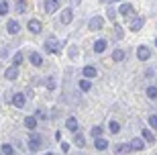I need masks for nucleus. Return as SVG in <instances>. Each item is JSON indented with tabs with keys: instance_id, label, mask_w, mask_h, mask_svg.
I'll return each instance as SVG.
<instances>
[{
	"instance_id": "6ab92c4d",
	"label": "nucleus",
	"mask_w": 157,
	"mask_h": 155,
	"mask_svg": "<svg viewBox=\"0 0 157 155\" xmlns=\"http://www.w3.org/2000/svg\"><path fill=\"white\" fill-rule=\"evenodd\" d=\"M59 18H61V23H63V25H70L71 18H74V12H71V8H65V10L61 12V17H59Z\"/></svg>"
},
{
	"instance_id": "f8f14e48",
	"label": "nucleus",
	"mask_w": 157,
	"mask_h": 155,
	"mask_svg": "<svg viewBox=\"0 0 157 155\" xmlns=\"http://www.w3.org/2000/svg\"><path fill=\"white\" fill-rule=\"evenodd\" d=\"M131 149H133V151H143V149H145V141H143L141 137L131 139Z\"/></svg>"
},
{
	"instance_id": "4be33fe9",
	"label": "nucleus",
	"mask_w": 157,
	"mask_h": 155,
	"mask_svg": "<svg viewBox=\"0 0 157 155\" xmlns=\"http://www.w3.org/2000/svg\"><path fill=\"white\" fill-rule=\"evenodd\" d=\"M122 59H124V51H122V49H114V51H112V61H122Z\"/></svg>"
},
{
	"instance_id": "393cba45",
	"label": "nucleus",
	"mask_w": 157,
	"mask_h": 155,
	"mask_svg": "<svg viewBox=\"0 0 157 155\" xmlns=\"http://www.w3.org/2000/svg\"><path fill=\"white\" fill-rule=\"evenodd\" d=\"M17 12L18 14H25L27 12V0H17Z\"/></svg>"
},
{
	"instance_id": "aec40b11",
	"label": "nucleus",
	"mask_w": 157,
	"mask_h": 155,
	"mask_svg": "<svg viewBox=\"0 0 157 155\" xmlns=\"http://www.w3.org/2000/svg\"><path fill=\"white\" fill-rule=\"evenodd\" d=\"M78 86H80L82 92H90V90H92V82H90V80H84V78H82V80L78 82Z\"/></svg>"
},
{
	"instance_id": "39448f33",
	"label": "nucleus",
	"mask_w": 157,
	"mask_h": 155,
	"mask_svg": "<svg viewBox=\"0 0 157 155\" xmlns=\"http://www.w3.org/2000/svg\"><path fill=\"white\" fill-rule=\"evenodd\" d=\"M128 23H131V31H133V33H139V31L143 29V25H145V18L143 17H135V18H131Z\"/></svg>"
},
{
	"instance_id": "20e7f679",
	"label": "nucleus",
	"mask_w": 157,
	"mask_h": 155,
	"mask_svg": "<svg viewBox=\"0 0 157 155\" xmlns=\"http://www.w3.org/2000/svg\"><path fill=\"white\" fill-rule=\"evenodd\" d=\"M96 76H98V69L94 68V65H86V68L82 69V78L84 80H94Z\"/></svg>"
},
{
	"instance_id": "cd10ccee",
	"label": "nucleus",
	"mask_w": 157,
	"mask_h": 155,
	"mask_svg": "<svg viewBox=\"0 0 157 155\" xmlns=\"http://www.w3.org/2000/svg\"><path fill=\"white\" fill-rule=\"evenodd\" d=\"M117 14H118V8H114V6H108V8H106V17L110 18V21H114Z\"/></svg>"
},
{
	"instance_id": "9b49d317",
	"label": "nucleus",
	"mask_w": 157,
	"mask_h": 155,
	"mask_svg": "<svg viewBox=\"0 0 157 155\" xmlns=\"http://www.w3.org/2000/svg\"><path fill=\"white\" fill-rule=\"evenodd\" d=\"M6 31L10 35H17L18 31H21V25H18V21H14V18H10L8 23H6Z\"/></svg>"
},
{
	"instance_id": "ea45409f",
	"label": "nucleus",
	"mask_w": 157,
	"mask_h": 155,
	"mask_svg": "<svg viewBox=\"0 0 157 155\" xmlns=\"http://www.w3.org/2000/svg\"><path fill=\"white\" fill-rule=\"evenodd\" d=\"M155 45H157V39H155Z\"/></svg>"
},
{
	"instance_id": "ddd939ff",
	"label": "nucleus",
	"mask_w": 157,
	"mask_h": 155,
	"mask_svg": "<svg viewBox=\"0 0 157 155\" xmlns=\"http://www.w3.org/2000/svg\"><path fill=\"white\" fill-rule=\"evenodd\" d=\"M94 147H96V151H106L108 149V141L104 137H98V139H94Z\"/></svg>"
},
{
	"instance_id": "423d86ee",
	"label": "nucleus",
	"mask_w": 157,
	"mask_h": 155,
	"mask_svg": "<svg viewBox=\"0 0 157 155\" xmlns=\"http://www.w3.org/2000/svg\"><path fill=\"white\" fill-rule=\"evenodd\" d=\"M45 51H49V53H57L59 51V43H57L55 37H49V39L45 41Z\"/></svg>"
},
{
	"instance_id": "5701e85b",
	"label": "nucleus",
	"mask_w": 157,
	"mask_h": 155,
	"mask_svg": "<svg viewBox=\"0 0 157 155\" xmlns=\"http://www.w3.org/2000/svg\"><path fill=\"white\" fill-rule=\"evenodd\" d=\"M108 131H110L112 135H118V133H121V125H118L117 121H110L108 122Z\"/></svg>"
},
{
	"instance_id": "bb28decb",
	"label": "nucleus",
	"mask_w": 157,
	"mask_h": 155,
	"mask_svg": "<svg viewBox=\"0 0 157 155\" xmlns=\"http://www.w3.org/2000/svg\"><path fill=\"white\" fill-rule=\"evenodd\" d=\"M0 151H2V155H14V149H12V145H8V143H2Z\"/></svg>"
},
{
	"instance_id": "a211bd4d",
	"label": "nucleus",
	"mask_w": 157,
	"mask_h": 155,
	"mask_svg": "<svg viewBox=\"0 0 157 155\" xmlns=\"http://www.w3.org/2000/svg\"><path fill=\"white\" fill-rule=\"evenodd\" d=\"M65 129L71 131V133H78V118L76 116H70V118L65 121Z\"/></svg>"
},
{
	"instance_id": "6e6552de",
	"label": "nucleus",
	"mask_w": 157,
	"mask_h": 155,
	"mask_svg": "<svg viewBox=\"0 0 157 155\" xmlns=\"http://www.w3.org/2000/svg\"><path fill=\"white\" fill-rule=\"evenodd\" d=\"M27 27H29V31H31L33 35H39L41 31H43V25H41V21H37V18H31Z\"/></svg>"
},
{
	"instance_id": "4468645a",
	"label": "nucleus",
	"mask_w": 157,
	"mask_h": 155,
	"mask_svg": "<svg viewBox=\"0 0 157 155\" xmlns=\"http://www.w3.org/2000/svg\"><path fill=\"white\" fill-rule=\"evenodd\" d=\"M25 102H27V100H25V94L17 92L14 96H12V104H14L17 108H25Z\"/></svg>"
},
{
	"instance_id": "f704fd0d",
	"label": "nucleus",
	"mask_w": 157,
	"mask_h": 155,
	"mask_svg": "<svg viewBox=\"0 0 157 155\" xmlns=\"http://www.w3.org/2000/svg\"><path fill=\"white\" fill-rule=\"evenodd\" d=\"M45 86H47V88H49V90H53V88H55V82H53V80H51V78H49V80H47V82H45Z\"/></svg>"
},
{
	"instance_id": "c756f323",
	"label": "nucleus",
	"mask_w": 157,
	"mask_h": 155,
	"mask_svg": "<svg viewBox=\"0 0 157 155\" xmlns=\"http://www.w3.org/2000/svg\"><path fill=\"white\" fill-rule=\"evenodd\" d=\"M131 143H122V145H118L117 147V153H131Z\"/></svg>"
},
{
	"instance_id": "dca6fc26",
	"label": "nucleus",
	"mask_w": 157,
	"mask_h": 155,
	"mask_svg": "<svg viewBox=\"0 0 157 155\" xmlns=\"http://www.w3.org/2000/svg\"><path fill=\"white\" fill-rule=\"evenodd\" d=\"M106 45H108V41H106V39L94 41V51H96V53H104L106 51Z\"/></svg>"
},
{
	"instance_id": "412c9836",
	"label": "nucleus",
	"mask_w": 157,
	"mask_h": 155,
	"mask_svg": "<svg viewBox=\"0 0 157 155\" xmlns=\"http://www.w3.org/2000/svg\"><path fill=\"white\" fill-rule=\"evenodd\" d=\"M25 126H27L29 131H35L37 129V118L35 116H27V118H25Z\"/></svg>"
},
{
	"instance_id": "a878e982",
	"label": "nucleus",
	"mask_w": 157,
	"mask_h": 155,
	"mask_svg": "<svg viewBox=\"0 0 157 155\" xmlns=\"http://www.w3.org/2000/svg\"><path fill=\"white\" fill-rule=\"evenodd\" d=\"M74 145L84 147V145H86V137H84V135H80V133H76V137H74Z\"/></svg>"
},
{
	"instance_id": "72a5a7b5",
	"label": "nucleus",
	"mask_w": 157,
	"mask_h": 155,
	"mask_svg": "<svg viewBox=\"0 0 157 155\" xmlns=\"http://www.w3.org/2000/svg\"><path fill=\"white\" fill-rule=\"evenodd\" d=\"M149 126H151L153 131L157 129V114H151V116H149Z\"/></svg>"
},
{
	"instance_id": "1a4fd4ad",
	"label": "nucleus",
	"mask_w": 157,
	"mask_h": 155,
	"mask_svg": "<svg viewBox=\"0 0 157 155\" xmlns=\"http://www.w3.org/2000/svg\"><path fill=\"white\" fill-rule=\"evenodd\" d=\"M59 6H61V0H45V10H47V14H53Z\"/></svg>"
},
{
	"instance_id": "e433bc0d",
	"label": "nucleus",
	"mask_w": 157,
	"mask_h": 155,
	"mask_svg": "<svg viewBox=\"0 0 157 155\" xmlns=\"http://www.w3.org/2000/svg\"><path fill=\"white\" fill-rule=\"evenodd\" d=\"M70 55H71V57H76V55H78V49H76V47H71V51H70Z\"/></svg>"
},
{
	"instance_id": "7ed1b4c3",
	"label": "nucleus",
	"mask_w": 157,
	"mask_h": 155,
	"mask_svg": "<svg viewBox=\"0 0 157 155\" xmlns=\"http://www.w3.org/2000/svg\"><path fill=\"white\" fill-rule=\"evenodd\" d=\"M41 145H43V139H41L39 135H35V133H33V135L29 137V149L35 153V151L41 149Z\"/></svg>"
},
{
	"instance_id": "473e14b6",
	"label": "nucleus",
	"mask_w": 157,
	"mask_h": 155,
	"mask_svg": "<svg viewBox=\"0 0 157 155\" xmlns=\"http://www.w3.org/2000/svg\"><path fill=\"white\" fill-rule=\"evenodd\" d=\"M92 137H94V139L102 137V126H94V129H92Z\"/></svg>"
},
{
	"instance_id": "c9c22d12",
	"label": "nucleus",
	"mask_w": 157,
	"mask_h": 155,
	"mask_svg": "<svg viewBox=\"0 0 157 155\" xmlns=\"http://www.w3.org/2000/svg\"><path fill=\"white\" fill-rule=\"evenodd\" d=\"M61 151H63V153H67V151H70V143H67V141H63V143H61Z\"/></svg>"
},
{
	"instance_id": "c85d7f7f",
	"label": "nucleus",
	"mask_w": 157,
	"mask_h": 155,
	"mask_svg": "<svg viewBox=\"0 0 157 155\" xmlns=\"http://www.w3.org/2000/svg\"><path fill=\"white\" fill-rule=\"evenodd\" d=\"M21 63H23V53H21V51H17L14 55H12V65H14V68H18Z\"/></svg>"
},
{
	"instance_id": "a19ab883",
	"label": "nucleus",
	"mask_w": 157,
	"mask_h": 155,
	"mask_svg": "<svg viewBox=\"0 0 157 155\" xmlns=\"http://www.w3.org/2000/svg\"><path fill=\"white\" fill-rule=\"evenodd\" d=\"M0 155H2V153H0Z\"/></svg>"
},
{
	"instance_id": "58836bf2",
	"label": "nucleus",
	"mask_w": 157,
	"mask_h": 155,
	"mask_svg": "<svg viewBox=\"0 0 157 155\" xmlns=\"http://www.w3.org/2000/svg\"><path fill=\"white\" fill-rule=\"evenodd\" d=\"M45 155H55V153H51V151H49V153H45Z\"/></svg>"
},
{
	"instance_id": "2f4dec72",
	"label": "nucleus",
	"mask_w": 157,
	"mask_h": 155,
	"mask_svg": "<svg viewBox=\"0 0 157 155\" xmlns=\"http://www.w3.org/2000/svg\"><path fill=\"white\" fill-rule=\"evenodd\" d=\"M6 12H8V2L6 0H0V17H4Z\"/></svg>"
},
{
	"instance_id": "b1692460",
	"label": "nucleus",
	"mask_w": 157,
	"mask_h": 155,
	"mask_svg": "<svg viewBox=\"0 0 157 155\" xmlns=\"http://www.w3.org/2000/svg\"><path fill=\"white\" fill-rule=\"evenodd\" d=\"M147 98L149 100H157V86H147Z\"/></svg>"
},
{
	"instance_id": "f257e3e1",
	"label": "nucleus",
	"mask_w": 157,
	"mask_h": 155,
	"mask_svg": "<svg viewBox=\"0 0 157 155\" xmlns=\"http://www.w3.org/2000/svg\"><path fill=\"white\" fill-rule=\"evenodd\" d=\"M118 14H122V17H127L128 21L131 18H135V8L131 2H122L121 6H118Z\"/></svg>"
},
{
	"instance_id": "2eb2a0df",
	"label": "nucleus",
	"mask_w": 157,
	"mask_h": 155,
	"mask_svg": "<svg viewBox=\"0 0 157 155\" xmlns=\"http://www.w3.org/2000/svg\"><path fill=\"white\" fill-rule=\"evenodd\" d=\"M29 61L33 63L35 68H41V65H43V57H41V55H39L37 51H31V55H29Z\"/></svg>"
},
{
	"instance_id": "f3484780",
	"label": "nucleus",
	"mask_w": 157,
	"mask_h": 155,
	"mask_svg": "<svg viewBox=\"0 0 157 155\" xmlns=\"http://www.w3.org/2000/svg\"><path fill=\"white\" fill-rule=\"evenodd\" d=\"M4 78H6V80H10V82H12V80H17V78H18V68L10 65V68L4 72Z\"/></svg>"
},
{
	"instance_id": "f03ea898",
	"label": "nucleus",
	"mask_w": 157,
	"mask_h": 155,
	"mask_svg": "<svg viewBox=\"0 0 157 155\" xmlns=\"http://www.w3.org/2000/svg\"><path fill=\"white\" fill-rule=\"evenodd\" d=\"M102 27H104V18L98 17V14H96V17H92L90 21H88V29H90V31H100Z\"/></svg>"
},
{
	"instance_id": "9d476101",
	"label": "nucleus",
	"mask_w": 157,
	"mask_h": 155,
	"mask_svg": "<svg viewBox=\"0 0 157 155\" xmlns=\"http://www.w3.org/2000/svg\"><path fill=\"white\" fill-rule=\"evenodd\" d=\"M137 57H139L141 61H147V59L151 57V51H149V47H147V45H139V49H137Z\"/></svg>"
},
{
	"instance_id": "0eeeda50",
	"label": "nucleus",
	"mask_w": 157,
	"mask_h": 155,
	"mask_svg": "<svg viewBox=\"0 0 157 155\" xmlns=\"http://www.w3.org/2000/svg\"><path fill=\"white\" fill-rule=\"evenodd\" d=\"M141 139H143L147 145H153V143H155V135H153V131H151V129H147V126L141 131Z\"/></svg>"
},
{
	"instance_id": "7c9ffc66",
	"label": "nucleus",
	"mask_w": 157,
	"mask_h": 155,
	"mask_svg": "<svg viewBox=\"0 0 157 155\" xmlns=\"http://www.w3.org/2000/svg\"><path fill=\"white\" fill-rule=\"evenodd\" d=\"M112 33H114V39H122V27L121 25L114 23V31H112Z\"/></svg>"
},
{
	"instance_id": "4c0bfd02",
	"label": "nucleus",
	"mask_w": 157,
	"mask_h": 155,
	"mask_svg": "<svg viewBox=\"0 0 157 155\" xmlns=\"http://www.w3.org/2000/svg\"><path fill=\"white\" fill-rule=\"evenodd\" d=\"M112 2H127V0H112Z\"/></svg>"
}]
</instances>
